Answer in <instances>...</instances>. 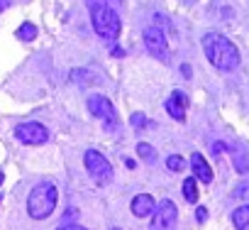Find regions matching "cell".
<instances>
[{
	"mask_svg": "<svg viewBox=\"0 0 249 230\" xmlns=\"http://www.w3.org/2000/svg\"><path fill=\"white\" fill-rule=\"evenodd\" d=\"M234 198H242V201H249V181H242L234 191H232Z\"/></svg>",
	"mask_w": 249,
	"mask_h": 230,
	"instance_id": "d6986e66",
	"label": "cell"
},
{
	"mask_svg": "<svg viewBox=\"0 0 249 230\" xmlns=\"http://www.w3.org/2000/svg\"><path fill=\"white\" fill-rule=\"evenodd\" d=\"M166 167H169V172H181V169L186 167V162H183V157H178V154H171V157L166 159Z\"/></svg>",
	"mask_w": 249,
	"mask_h": 230,
	"instance_id": "ac0fdd59",
	"label": "cell"
},
{
	"mask_svg": "<svg viewBox=\"0 0 249 230\" xmlns=\"http://www.w3.org/2000/svg\"><path fill=\"white\" fill-rule=\"evenodd\" d=\"M90 22H93V30L105 37V39H117L122 25H120V18L117 13L110 8V5H95L90 10Z\"/></svg>",
	"mask_w": 249,
	"mask_h": 230,
	"instance_id": "3957f363",
	"label": "cell"
},
{
	"mask_svg": "<svg viewBox=\"0 0 249 230\" xmlns=\"http://www.w3.org/2000/svg\"><path fill=\"white\" fill-rule=\"evenodd\" d=\"M115 3H122V0H115Z\"/></svg>",
	"mask_w": 249,
	"mask_h": 230,
	"instance_id": "4316f807",
	"label": "cell"
},
{
	"mask_svg": "<svg viewBox=\"0 0 249 230\" xmlns=\"http://www.w3.org/2000/svg\"><path fill=\"white\" fill-rule=\"evenodd\" d=\"M56 230H88V228H83V225H76V223H69V225H61V228H56Z\"/></svg>",
	"mask_w": 249,
	"mask_h": 230,
	"instance_id": "44dd1931",
	"label": "cell"
},
{
	"mask_svg": "<svg viewBox=\"0 0 249 230\" xmlns=\"http://www.w3.org/2000/svg\"><path fill=\"white\" fill-rule=\"evenodd\" d=\"M196 218H198V220H200V223H205V218H208V211H205V208H203V206H200V208H198V211H196Z\"/></svg>",
	"mask_w": 249,
	"mask_h": 230,
	"instance_id": "7402d4cb",
	"label": "cell"
},
{
	"mask_svg": "<svg viewBox=\"0 0 249 230\" xmlns=\"http://www.w3.org/2000/svg\"><path fill=\"white\" fill-rule=\"evenodd\" d=\"M186 108H188V96L183 91H174L166 100V113L171 115L174 120L183 123L186 120Z\"/></svg>",
	"mask_w": 249,
	"mask_h": 230,
	"instance_id": "9c48e42d",
	"label": "cell"
},
{
	"mask_svg": "<svg viewBox=\"0 0 249 230\" xmlns=\"http://www.w3.org/2000/svg\"><path fill=\"white\" fill-rule=\"evenodd\" d=\"M56 201H59V191L52 181H42L37 184L30 196H27V213L35 218V220H44L54 213L56 208Z\"/></svg>",
	"mask_w": 249,
	"mask_h": 230,
	"instance_id": "7a4b0ae2",
	"label": "cell"
},
{
	"mask_svg": "<svg viewBox=\"0 0 249 230\" xmlns=\"http://www.w3.org/2000/svg\"><path fill=\"white\" fill-rule=\"evenodd\" d=\"M181 191H183V198H186L188 203H196V201H198V181H196L193 176H191V179H183Z\"/></svg>",
	"mask_w": 249,
	"mask_h": 230,
	"instance_id": "5bb4252c",
	"label": "cell"
},
{
	"mask_svg": "<svg viewBox=\"0 0 249 230\" xmlns=\"http://www.w3.org/2000/svg\"><path fill=\"white\" fill-rule=\"evenodd\" d=\"M112 230H120V228H112Z\"/></svg>",
	"mask_w": 249,
	"mask_h": 230,
	"instance_id": "83f0119b",
	"label": "cell"
},
{
	"mask_svg": "<svg viewBox=\"0 0 249 230\" xmlns=\"http://www.w3.org/2000/svg\"><path fill=\"white\" fill-rule=\"evenodd\" d=\"M71 81L78 83L81 88H86V86L95 83V74H90L88 69H73V71H71Z\"/></svg>",
	"mask_w": 249,
	"mask_h": 230,
	"instance_id": "4fadbf2b",
	"label": "cell"
},
{
	"mask_svg": "<svg viewBox=\"0 0 249 230\" xmlns=\"http://www.w3.org/2000/svg\"><path fill=\"white\" fill-rule=\"evenodd\" d=\"M230 150H232V157H234V169H237L239 174L249 172V162H247V157L239 152V147H230Z\"/></svg>",
	"mask_w": 249,
	"mask_h": 230,
	"instance_id": "2e32d148",
	"label": "cell"
},
{
	"mask_svg": "<svg viewBox=\"0 0 249 230\" xmlns=\"http://www.w3.org/2000/svg\"><path fill=\"white\" fill-rule=\"evenodd\" d=\"M130 208H132V213H135L137 218H147V215L154 213V198H152L149 193H140V196L132 198Z\"/></svg>",
	"mask_w": 249,
	"mask_h": 230,
	"instance_id": "8fae6325",
	"label": "cell"
},
{
	"mask_svg": "<svg viewBox=\"0 0 249 230\" xmlns=\"http://www.w3.org/2000/svg\"><path fill=\"white\" fill-rule=\"evenodd\" d=\"M15 137L25 145H44L49 140V130L39 123H22L15 128Z\"/></svg>",
	"mask_w": 249,
	"mask_h": 230,
	"instance_id": "ba28073f",
	"label": "cell"
},
{
	"mask_svg": "<svg viewBox=\"0 0 249 230\" xmlns=\"http://www.w3.org/2000/svg\"><path fill=\"white\" fill-rule=\"evenodd\" d=\"M130 123H132V128H144V125H147V118H144V113H132Z\"/></svg>",
	"mask_w": 249,
	"mask_h": 230,
	"instance_id": "ffe728a7",
	"label": "cell"
},
{
	"mask_svg": "<svg viewBox=\"0 0 249 230\" xmlns=\"http://www.w3.org/2000/svg\"><path fill=\"white\" fill-rule=\"evenodd\" d=\"M83 162H86V169H88L90 179H93L98 186H105V184L112 181V164L105 159L103 152L88 150V152L83 154Z\"/></svg>",
	"mask_w": 249,
	"mask_h": 230,
	"instance_id": "277c9868",
	"label": "cell"
},
{
	"mask_svg": "<svg viewBox=\"0 0 249 230\" xmlns=\"http://www.w3.org/2000/svg\"><path fill=\"white\" fill-rule=\"evenodd\" d=\"M176 218H178L176 203H174V201H169V198H164V201H159V206L154 208L152 230H174Z\"/></svg>",
	"mask_w": 249,
	"mask_h": 230,
	"instance_id": "52a82bcc",
	"label": "cell"
},
{
	"mask_svg": "<svg viewBox=\"0 0 249 230\" xmlns=\"http://www.w3.org/2000/svg\"><path fill=\"white\" fill-rule=\"evenodd\" d=\"M232 223H234L237 230H249V203L232 211Z\"/></svg>",
	"mask_w": 249,
	"mask_h": 230,
	"instance_id": "7c38bea8",
	"label": "cell"
},
{
	"mask_svg": "<svg viewBox=\"0 0 249 230\" xmlns=\"http://www.w3.org/2000/svg\"><path fill=\"white\" fill-rule=\"evenodd\" d=\"M191 169H193V179L196 181H203V184H210L213 181V169H210V164L205 162V157L200 152H193L191 154Z\"/></svg>",
	"mask_w": 249,
	"mask_h": 230,
	"instance_id": "30bf717a",
	"label": "cell"
},
{
	"mask_svg": "<svg viewBox=\"0 0 249 230\" xmlns=\"http://www.w3.org/2000/svg\"><path fill=\"white\" fill-rule=\"evenodd\" d=\"M10 5V0H0V8H8Z\"/></svg>",
	"mask_w": 249,
	"mask_h": 230,
	"instance_id": "cb8c5ba5",
	"label": "cell"
},
{
	"mask_svg": "<svg viewBox=\"0 0 249 230\" xmlns=\"http://www.w3.org/2000/svg\"><path fill=\"white\" fill-rule=\"evenodd\" d=\"M0 201H3V193H0Z\"/></svg>",
	"mask_w": 249,
	"mask_h": 230,
	"instance_id": "484cf974",
	"label": "cell"
},
{
	"mask_svg": "<svg viewBox=\"0 0 249 230\" xmlns=\"http://www.w3.org/2000/svg\"><path fill=\"white\" fill-rule=\"evenodd\" d=\"M3 179H5V174H3V172H0V184H3Z\"/></svg>",
	"mask_w": 249,
	"mask_h": 230,
	"instance_id": "d4e9b609",
	"label": "cell"
},
{
	"mask_svg": "<svg viewBox=\"0 0 249 230\" xmlns=\"http://www.w3.org/2000/svg\"><path fill=\"white\" fill-rule=\"evenodd\" d=\"M35 37H37V25H32V22L20 25V30H18V39H22V42H32Z\"/></svg>",
	"mask_w": 249,
	"mask_h": 230,
	"instance_id": "9a60e30c",
	"label": "cell"
},
{
	"mask_svg": "<svg viewBox=\"0 0 249 230\" xmlns=\"http://www.w3.org/2000/svg\"><path fill=\"white\" fill-rule=\"evenodd\" d=\"M110 54H112V57H124V52H122V49H112Z\"/></svg>",
	"mask_w": 249,
	"mask_h": 230,
	"instance_id": "603a6c76",
	"label": "cell"
},
{
	"mask_svg": "<svg viewBox=\"0 0 249 230\" xmlns=\"http://www.w3.org/2000/svg\"><path fill=\"white\" fill-rule=\"evenodd\" d=\"M144 44H147V52L159 59V61H169L171 59V52H169V42L164 37V30L159 27H147L144 30Z\"/></svg>",
	"mask_w": 249,
	"mask_h": 230,
	"instance_id": "8992f818",
	"label": "cell"
},
{
	"mask_svg": "<svg viewBox=\"0 0 249 230\" xmlns=\"http://www.w3.org/2000/svg\"><path fill=\"white\" fill-rule=\"evenodd\" d=\"M203 52L217 71H234L242 61L237 47L220 32H205L203 35Z\"/></svg>",
	"mask_w": 249,
	"mask_h": 230,
	"instance_id": "6da1fadb",
	"label": "cell"
},
{
	"mask_svg": "<svg viewBox=\"0 0 249 230\" xmlns=\"http://www.w3.org/2000/svg\"><path fill=\"white\" fill-rule=\"evenodd\" d=\"M137 154H140L144 162H154V157H157L154 147H149L147 142H140V145H137Z\"/></svg>",
	"mask_w": 249,
	"mask_h": 230,
	"instance_id": "e0dca14e",
	"label": "cell"
},
{
	"mask_svg": "<svg viewBox=\"0 0 249 230\" xmlns=\"http://www.w3.org/2000/svg\"><path fill=\"white\" fill-rule=\"evenodd\" d=\"M88 110L95 115L98 120H103L105 130H117V113H115V105L110 103V98L90 96L88 98Z\"/></svg>",
	"mask_w": 249,
	"mask_h": 230,
	"instance_id": "5b68a950",
	"label": "cell"
}]
</instances>
